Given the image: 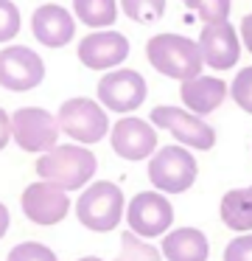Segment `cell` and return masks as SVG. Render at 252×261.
Wrapping results in <instances>:
<instances>
[{"instance_id": "6da1fadb", "label": "cell", "mask_w": 252, "mask_h": 261, "mask_svg": "<svg viewBox=\"0 0 252 261\" xmlns=\"http://www.w3.org/2000/svg\"><path fill=\"white\" fill-rule=\"evenodd\" d=\"M95 171H98V160L81 143H62V146L39 154L37 160L39 180L53 182V186L65 188V191L87 188L90 180L95 177Z\"/></svg>"}, {"instance_id": "7a4b0ae2", "label": "cell", "mask_w": 252, "mask_h": 261, "mask_svg": "<svg viewBox=\"0 0 252 261\" xmlns=\"http://www.w3.org/2000/svg\"><path fill=\"white\" fill-rule=\"evenodd\" d=\"M146 59L157 73L177 82H188L202 76L205 59H202L199 42L182 34H154L146 42Z\"/></svg>"}, {"instance_id": "3957f363", "label": "cell", "mask_w": 252, "mask_h": 261, "mask_svg": "<svg viewBox=\"0 0 252 261\" xmlns=\"http://www.w3.org/2000/svg\"><path fill=\"white\" fill-rule=\"evenodd\" d=\"M126 216L123 191L112 180H95L78 194L76 202V219L93 233H109L121 225Z\"/></svg>"}, {"instance_id": "277c9868", "label": "cell", "mask_w": 252, "mask_h": 261, "mask_svg": "<svg viewBox=\"0 0 252 261\" xmlns=\"http://www.w3.org/2000/svg\"><path fill=\"white\" fill-rule=\"evenodd\" d=\"M199 177V163L185 146H160L149 160V182L160 194H185Z\"/></svg>"}, {"instance_id": "5b68a950", "label": "cell", "mask_w": 252, "mask_h": 261, "mask_svg": "<svg viewBox=\"0 0 252 261\" xmlns=\"http://www.w3.org/2000/svg\"><path fill=\"white\" fill-rule=\"evenodd\" d=\"M149 121L157 129H165L174 135L179 146L190 149V152H210L216 146L218 135L202 115H193L185 107H174V104H160L149 113Z\"/></svg>"}, {"instance_id": "8992f818", "label": "cell", "mask_w": 252, "mask_h": 261, "mask_svg": "<svg viewBox=\"0 0 252 261\" xmlns=\"http://www.w3.org/2000/svg\"><path fill=\"white\" fill-rule=\"evenodd\" d=\"M59 118V129L65 132L70 141L81 143V146H93V143L104 141L109 135L112 124L106 118V110L95 98H67L56 113Z\"/></svg>"}, {"instance_id": "52a82bcc", "label": "cell", "mask_w": 252, "mask_h": 261, "mask_svg": "<svg viewBox=\"0 0 252 261\" xmlns=\"http://www.w3.org/2000/svg\"><path fill=\"white\" fill-rule=\"evenodd\" d=\"M59 118L42 107H20L11 113V138L22 152H50L59 146Z\"/></svg>"}, {"instance_id": "ba28073f", "label": "cell", "mask_w": 252, "mask_h": 261, "mask_svg": "<svg viewBox=\"0 0 252 261\" xmlns=\"http://www.w3.org/2000/svg\"><path fill=\"white\" fill-rule=\"evenodd\" d=\"M146 96H149V85L132 68H115L98 82L101 107L118 115H132L134 110H140L146 104Z\"/></svg>"}, {"instance_id": "9c48e42d", "label": "cell", "mask_w": 252, "mask_h": 261, "mask_svg": "<svg viewBox=\"0 0 252 261\" xmlns=\"http://www.w3.org/2000/svg\"><path fill=\"white\" fill-rule=\"evenodd\" d=\"M126 225L140 239H160L174 225V205L160 191H140L126 202Z\"/></svg>"}, {"instance_id": "30bf717a", "label": "cell", "mask_w": 252, "mask_h": 261, "mask_svg": "<svg viewBox=\"0 0 252 261\" xmlns=\"http://www.w3.org/2000/svg\"><path fill=\"white\" fill-rule=\"evenodd\" d=\"M109 143H112V152L118 158L129 160V163L151 160L154 152L160 149L157 126L146 118H137V115H121L109 129Z\"/></svg>"}, {"instance_id": "8fae6325", "label": "cell", "mask_w": 252, "mask_h": 261, "mask_svg": "<svg viewBox=\"0 0 252 261\" xmlns=\"http://www.w3.org/2000/svg\"><path fill=\"white\" fill-rule=\"evenodd\" d=\"M45 79V62L34 48L9 45L0 51V87L11 93H28Z\"/></svg>"}, {"instance_id": "7c38bea8", "label": "cell", "mask_w": 252, "mask_h": 261, "mask_svg": "<svg viewBox=\"0 0 252 261\" xmlns=\"http://www.w3.org/2000/svg\"><path fill=\"white\" fill-rule=\"evenodd\" d=\"M129 51V37H123L121 31L115 29H104V31H90L87 37L78 40V62L90 70H115L126 62Z\"/></svg>"}, {"instance_id": "4fadbf2b", "label": "cell", "mask_w": 252, "mask_h": 261, "mask_svg": "<svg viewBox=\"0 0 252 261\" xmlns=\"http://www.w3.org/2000/svg\"><path fill=\"white\" fill-rule=\"evenodd\" d=\"M20 205H22V214H25L34 225L50 227V225H59L67 216V211H70V197H67L65 188L39 180V182H31V186L22 191Z\"/></svg>"}, {"instance_id": "5bb4252c", "label": "cell", "mask_w": 252, "mask_h": 261, "mask_svg": "<svg viewBox=\"0 0 252 261\" xmlns=\"http://www.w3.org/2000/svg\"><path fill=\"white\" fill-rule=\"evenodd\" d=\"M196 42H199L205 68H213V70H233L235 62L241 59V48H244L241 34L235 31V25L230 20L205 25Z\"/></svg>"}, {"instance_id": "9a60e30c", "label": "cell", "mask_w": 252, "mask_h": 261, "mask_svg": "<svg viewBox=\"0 0 252 261\" xmlns=\"http://www.w3.org/2000/svg\"><path fill=\"white\" fill-rule=\"evenodd\" d=\"M31 34L45 48H65L76 37V17L65 6L45 3V6H37L31 14Z\"/></svg>"}, {"instance_id": "2e32d148", "label": "cell", "mask_w": 252, "mask_h": 261, "mask_svg": "<svg viewBox=\"0 0 252 261\" xmlns=\"http://www.w3.org/2000/svg\"><path fill=\"white\" fill-rule=\"evenodd\" d=\"M230 96V85L218 76H196V79H188L179 85V98H182L185 110H190L193 115H210L227 101Z\"/></svg>"}, {"instance_id": "e0dca14e", "label": "cell", "mask_w": 252, "mask_h": 261, "mask_svg": "<svg viewBox=\"0 0 252 261\" xmlns=\"http://www.w3.org/2000/svg\"><path fill=\"white\" fill-rule=\"evenodd\" d=\"M162 258L168 261H207L210 258V242L199 227H171L162 236Z\"/></svg>"}, {"instance_id": "ac0fdd59", "label": "cell", "mask_w": 252, "mask_h": 261, "mask_svg": "<svg viewBox=\"0 0 252 261\" xmlns=\"http://www.w3.org/2000/svg\"><path fill=\"white\" fill-rule=\"evenodd\" d=\"M218 216L233 233H252V186L230 188L221 197Z\"/></svg>"}, {"instance_id": "d6986e66", "label": "cell", "mask_w": 252, "mask_h": 261, "mask_svg": "<svg viewBox=\"0 0 252 261\" xmlns=\"http://www.w3.org/2000/svg\"><path fill=\"white\" fill-rule=\"evenodd\" d=\"M118 0H73V12H76L78 23L90 25L93 31L112 29L118 20Z\"/></svg>"}, {"instance_id": "ffe728a7", "label": "cell", "mask_w": 252, "mask_h": 261, "mask_svg": "<svg viewBox=\"0 0 252 261\" xmlns=\"http://www.w3.org/2000/svg\"><path fill=\"white\" fill-rule=\"evenodd\" d=\"M115 261H162V250L154 247L149 239H140L137 233L123 230L121 253H118Z\"/></svg>"}, {"instance_id": "44dd1931", "label": "cell", "mask_w": 252, "mask_h": 261, "mask_svg": "<svg viewBox=\"0 0 252 261\" xmlns=\"http://www.w3.org/2000/svg\"><path fill=\"white\" fill-rule=\"evenodd\" d=\"M118 3H121L123 17H129L132 23H140V25L162 20L168 6V0H118Z\"/></svg>"}, {"instance_id": "7402d4cb", "label": "cell", "mask_w": 252, "mask_h": 261, "mask_svg": "<svg viewBox=\"0 0 252 261\" xmlns=\"http://www.w3.org/2000/svg\"><path fill=\"white\" fill-rule=\"evenodd\" d=\"M185 9L196 14L205 25L210 23H224L230 17V9H233V0H182Z\"/></svg>"}, {"instance_id": "603a6c76", "label": "cell", "mask_w": 252, "mask_h": 261, "mask_svg": "<svg viewBox=\"0 0 252 261\" xmlns=\"http://www.w3.org/2000/svg\"><path fill=\"white\" fill-rule=\"evenodd\" d=\"M230 98H233L244 113L252 115V65L241 68L238 73H235V79L230 82Z\"/></svg>"}, {"instance_id": "cb8c5ba5", "label": "cell", "mask_w": 252, "mask_h": 261, "mask_svg": "<svg viewBox=\"0 0 252 261\" xmlns=\"http://www.w3.org/2000/svg\"><path fill=\"white\" fill-rule=\"evenodd\" d=\"M6 261H59L56 253L42 242H20L17 247L9 250Z\"/></svg>"}, {"instance_id": "d4e9b609", "label": "cell", "mask_w": 252, "mask_h": 261, "mask_svg": "<svg viewBox=\"0 0 252 261\" xmlns=\"http://www.w3.org/2000/svg\"><path fill=\"white\" fill-rule=\"evenodd\" d=\"M20 9L11 0H0V42H9L20 34Z\"/></svg>"}, {"instance_id": "484cf974", "label": "cell", "mask_w": 252, "mask_h": 261, "mask_svg": "<svg viewBox=\"0 0 252 261\" xmlns=\"http://www.w3.org/2000/svg\"><path fill=\"white\" fill-rule=\"evenodd\" d=\"M224 261H252V233H238L224 247Z\"/></svg>"}, {"instance_id": "4316f807", "label": "cell", "mask_w": 252, "mask_h": 261, "mask_svg": "<svg viewBox=\"0 0 252 261\" xmlns=\"http://www.w3.org/2000/svg\"><path fill=\"white\" fill-rule=\"evenodd\" d=\"M238 34H241V42H244V48L252 54V12L244 14L241 17V25H238Z\"/></svg>"}, {"instance_id": "83f0119b", "label": "cell", "mask_w": 252, "mask_h": 261, "mask_svg": "<svg viewBox=\"0 0 252 261\" xmlns=\"http://www.w3.org/2000/svg\"><path fill=\"white\" fill-rule=\"evenodd\" d=\"M9 138H11V115L0 107V149H6Z\"/></svg>"}, {"instance_id": "f1b7e54d", "label": "cell", "mask_w": 252, "mask_h": 261, "mask_svg": "<svg viewBox=\"0 0 252 261\" xmlns=\"http://www.w3.org/2000/svg\"><path fill=\"white\" fill-rule=\"evenodd\" d=\"M6 230H9V208L0 202V239L6 236Z\"/></svg>"}, {"instance_id": "f546056e", "label": "cell", "mask_w": 252, "mask_h": 261, "mask_svg": "<svg viewBox=\"0 0 252 261\" xmlns=\"http://www.w3.org/2000/svg\"><path fill=\"white\" fill-rule=\"evenodd\" d=\"M78 261H101L98 255H84V258H78Z\"/></svg>"}]
</instances>
